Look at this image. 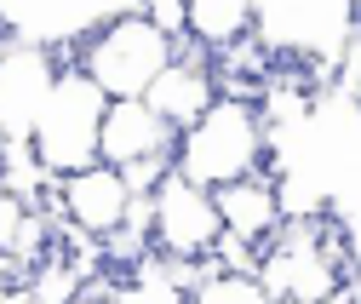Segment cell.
I'll list each match as a JSON object with an SVG mask.
<instances>
[{"label":"cell","instance_id":"30bf717a","mask_svg":"<svg viewBox=\"0 0 361 304\" xmlns=\"http://www.w3.org/2000/svg\"><path fill=\"white\" fill-rule=\"evenodd\" d=\"M218 98H224V86H218V63L195 47V40H184V47H178V63L155 80V92H149L144 104L172 126L178 138H184L190 126L207 121V109H212Z\"/></svg>","mask_w":361,"mask_h":304},{"label":"cell","instance_id":"5b68a950","mask_svg":"<svg viewBox=\"0 0 361 304\" xmlns=\"http://www.w3.org/2000/svg\"><path fill=\"white\" fill-rule=\"evenodd\" d=\"M258 281L269 293V304H327L333 293H344L350 270H344V247H338V224H287L276 241L258 253Z\"/></svg>","mask_w":361,"mask_h":304},{"label":"cell","instance_id":"8fae6325","mask_svg":"<svg viewBox=\"0 0 361 304\" xmlns=\"http://www.w3.org/2000/svg\"><path fill=\"white\" fill-rule=\"evenodd\" d=\"M149 161H178V133L144 98L109 104V121H104V166L132 172V166H149Z\"/></svg>","mask_w":361,"mask_h":304},{"label":"cell","instance_id":"7c38bea8","mask_svg":"<svg viewBox=\"0 0 361 304\" xmlns=\"http://www.w3.org/2000/svg\"><path fill=\"white\" fill-rule=\"evenodd\" d=\"M218 219H224V236L264 253L287 230V212H281V184L276 172H258V178H241L230 190H218Z\"/></svg>","mask_w":361,"mask_h":304},{"label":"cell","instance_id":"4fadbf2b","mask_svg":"<svg viewBox=\"0 0 361 304\" xmlns=\"http://www.w3.org/2000/svg\"><path fill=\"white\" fill-rule=\"evenodd\" d=\"M252 29H258V6H247V0H195L190 6V40L207 58L235 52L241 40H252Z\"/></svg>","mask_w":361,"mask_h":304},{"label":"cell","instance_id":"5bb4252c","mask_svg":"<svg viewBox=\"0 0 361 304\" xmlns=\"http://www.w3.org/2000/svg\"><path fill=\"white\" fill-rule=\"evenodd\" d=\"M115 304H190V293L178 287L172 276H166V265H161V253H155L149 265H138V270H126V276L115 281Z\"/></svg>","mask_w":361,"mask_h":304},{"label":"cell","instance_id":"9c48e42d","mask_svg":"<svg viewBox=\"0 0 361 304\" xmlns=\"http://www.w3.org/2000/svg\"><path fill=\"white\" fill-rule=\"evenodd\" d=\"M121 18V6H6V40L58 52L63 63H75L86 52V40L98 29H109Z\"/></svg>","mask_w":361,"mask_h":304},{"label":"cell","instance_id":"52a82bcc","mask_svg":"<svg viewBox=\"0 0 361 304\" xmlns=\"http://www.w3.org/2000/svg\"><path fill=\"white\" fill-rule=\"evenodd\" d=\"M58 75H63L58 52L23 47V40L0 47V144H29L35 138V121L47 109Z\"/></svg>","mask_w":361,"mask_h":304},{"label":"cell","instance_id":"d6986e66","mask_svg":"<svg viewBox=\"0 0 361 304\" xmlns=\"http://www.w3.org/2000/svg\"><path fill=\"white\" fill-rule=\"evenodd\" d=\"M327 304H355V298H350V287H344V293H333V298H327Z\"/></svg>","mask_w":361,"mask_h":304},{"label":"cell","instance_id":"6da1fadb","mask_svg":"<svg viewBox=\"0 0 361 304\" xmlns=\"http://www.w3.org/2000/svg\"><path fill=\"white\" fill-rule=\"evenodd\" d=\"M355 35H361V6H344V0H269V6H258V29H252L269 63L322 80L327 92Z\"/></svg>","mask_w":361,"mask_h":304},{"label":"cell","instance_id":"ac0fdd59","mask_svg":"<svg viewBox=\"0 0 361 304\" xmlns=\"http://www.w3.org/2000/svg\"><path fill=\"white\" fill-rule=\"evenodd\" d=\"M6 304H35V287H6Z\"/></svg>","mask_w":361,"mask_h":304},{"label":"cell","instance_id":"277c9868","mask_svg":"<svg viewBox=\"0 0 361 304\" xmlns=\"http://www.w3.org/2000/svg\"><path fill=\"white\" fill-rule=\"evenodd\" d=\"M75 63L104 86L109 104H132V98H149L155 80L178 63V40H166L149 23V12H121L109 29L86 40V52Z\"/></svg>","mask_w":361,"mask_h":304},{"label":"cell","instance_id":"ba28073f","mask_svg":"<svg viewBox=\"0 0 361 304\" xmlns=\"http://www.w3.org/2000/svg\"><path fill=\"white\" fill-rule=\"evenodd\" d=\"M58 212H63L75 230L109 241V236H121V230L132 224V212H138V195H132L126 172H115V166L98 161V166L75 172V178H58Z\"/></svg>","mask_w":361,"mask_h":304},{"label":"cell","instance_id":"7a4b0ae2","mask_svg":"<svg viewBox=\"0 0 361 304\" xmlns=\"http://www.w3.org/2000/svg\"><path fill=\"white\" fill-rule=\"evenodd\" d=\"M172 166L184 172L190 184L212 190V195L241 184V178L269 172V121H264V109L247 104V98H218L207 109V121L178 138V161Z\"/></svg>","mask_w":361,"mask_h":304},{"label":"cell","instance_id":"9a60e30c","mask_svg":"<svg viewBox=\"0 0 361 304\" xmlns=\"http://www.w3.org/2000/svg\"><path fill=\"white\" fill-rule=\"evenodd\" d=\"M190 304H269V293H264L258 276H235V270H224L218 258H212V270L190 293Z\"/></svg>","mask_w":361,"mask_h":304},{"label":"cell","instance_id":"8992f818","mask_svg":"<svg viewBox=\"0 0 361 304\" xmlns=\"http://www.w3.org/2000/svg\"><path fill=\"white\" fill-rule=\"evenodd\" d=\"M149 230L161 258H184V265H207L224 247V219H218V195L190 184L184 172H166V184L149 195Z\"/></svg>","mask_w":361,"mask_h":304},{"label":"cell","instance_id":"2e32d148","mask_svg":"<svg viewBox=\"0 0 361 304\" xmlns=\"http://www.w3.org/2000/svg\"><path fill=\"white\" fill-rule=\"evenodd\" d=\"M144 12H149V23L166 40H178V47L190 40V6H184V0H155V6H144Z\"/></svg>","mask_w":361,"mask_h":304},{"label":"cell","instance_id":"3957f363","mask_svg":"<svg viewBox=\"0 0 361 304\" xmlns=\"http://www.w3.org/2000/svg\"><path fill=\"white\" fill-rule=\"evenodd\" d=\"M104 121H109L104 86L86 75L80 63H63V75L52 86L47 109H40L29 144H35L40 166H47L52 178H75V172L104 161Z\"/></svg>","mask_w":361,"mask_h":304},{"label":"cell","instance_id":"e0dca14e","mask_svg":"<svg viewBox=\"0 0 361 304\" xmlns=\"http://www.w3.org/2000/svg\"><path fill=\"white\" fill-rule=\"evenodd\" d=\"M115 281H121V276H109V270H104V276L92 281V293H86L80 304H115Z\"/></svg>","mask_w":361,"mask_h":304}]
</instances>
